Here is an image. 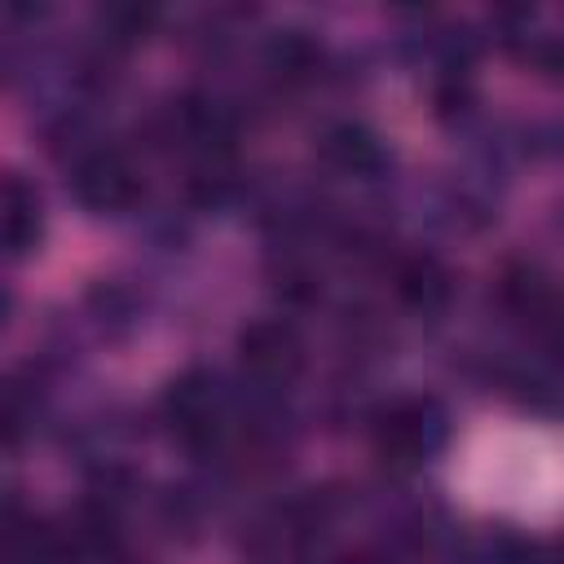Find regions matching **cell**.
Segmentation results:
<instances>
[{
	"instance_id": "cell-4",
	"label": "cell",
	"mask_w": 564,
	"mask_h": 564,
	"mask_svg": "<svg viewBox=\"0 0 564 564\" xmlns=\"http://www.w3.org/2000/svg\"><path fill=\"white\" fill-rule=\"evenodd\" d=\"M401 291H405L414 304L441 300V295H445V273H441V269H432V264L423 260V264H414L410 273H401Z\"/></svg>"
},
{
	"instance_id": "cell-2",
	"label": "cell",
	"mask_w": 564,
	"mask_h": 564,
	"mask_svg": "<svg viewBox=\"0 0 564 564\" xmlns=\"http://www.w3.org/2000/svg\"><path fill=\"white\" fill-rule=\"evenodd\" d=\"M242 361L260 375H286L295 361H300V344L286 326L278 322H256L247 335H242Z\"/></svg>"
},
{
	"instance_id": "cell-1",
	"label": "cell",
	"mask_w": 564,
	"mask_h": 564,
	"mask_svg": "<svg viewBox=\"0 0 564 564\" xmlns=\"http://www.w3.org/2000/svg\"><path fill=\"white\" fill-rule=\"evenodd\" d=\"M75 189H79V198L93 203V207H119V203L132 198L137 176H132V167H128L119 154H93L88 163H79Z\"/></svg>"
},
{
	"instance_id": "cell-3",
	"label": "cell",
	"mask_w": 564,
	"mask_h": 564,
	"mask_svg": "<svg viewBox=\"0 0 564 564\" xmlns=\"http://www.w3.org/2000/svg\"><path fill=\"white\" fill-rule=\"evenodd\" d=\"M35 194H26L18 181H9V216H4V234H9V247L13 251H26V242H35V229H40V216H35Z\"/></svg>"
}]
</instances>
